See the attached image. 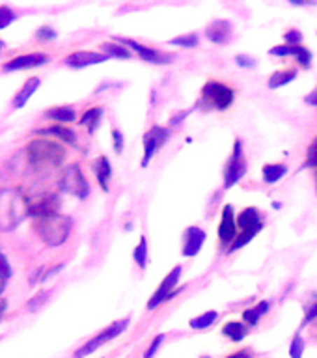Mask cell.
Masks as SVG:
<instances>
[{
    "label": "cell",
    "instance_id": "1",
    "mask_svg": "<svg viewBox=\"0 0 317 358\" xmlns=\"http://www.w3.org/2000/svg\"><path fill=\"white\" fill-rule=\"evenodd\" d=\"M28 164L38 170V172H49L55 170L66 159V150L64 145L49 138H34L30 140L24 148Z\"/></svg>",
    "mask_w": 317,
    "mask_h": 358
},
{
    "label": "cell",
    "instance_id": "2",
    "mask_svg": "<svg viewBox=\"0 0 317 358\" xmlns=\"http://www.w3.org/2000/svg\"><path fill=\"white\" fill-rule=\"evenodd\" d=\"M30 217V200L19 189H0V234L13 231Z\"/></svg>",
    "mask_w": 317,
    "mask_h": 358
},
{
    "label": "cell",
    "instance_id": "3",
    "mask_svg": "<svg viewBox=\"0 0 317 358\" xmlns=\"http://www.w3.org/2000/svg\"><path fill=\"white\" fill-rule=\"evenodd\" d=\"M73 220L67 215L55 213V215H47V217L34 218V231L38 237L43 241L47 246H60L64 245L71 234Z\"/></svg>",
    "mask_w": 317,
    "mask_h": 358
},
{
    "label": "cell",
    "instance_id": "4",
    "mask_svg": "<svg viewBox=\"0 0 317 358\" xmlns=\"http://www.w3.org/2000/svg\"><path fill=\"white\" fill-rule=\"evenodd\" d=\"M235 92L230 84L218 83V80H207L202 88L200 101H198V108H206V110H228L230 106L234 105Z\"/></svg>",
    "mask_w": 317,
    "mask_h": 358
},
{
    "label": "cell",
    "instance_id": "5",
    "mask_svg": "<svg viewBox=\"0 0 317 358\" xmlns=\"http://www.w3.org/2000/svg\"><path fill=\"white\" fill-rule=\"evenodd\" d=\"M237 228L241 229V234L237 235V239L234 241V245L228 248L230 254L248 245V243H251V241L254 239L260 231H262L263 229L262 213L258 211L256 207H246V209H243V211L239 213V217H237Z\"/></svg>",
    "mask_w": 317,
    "mask_h": 358
},
{
    "label": "cell",
    "instance_id": "6",
    "mask_svg": "<svg viewBox=\"0 0 317 358\" xmlns=\"http://www.w3.org/2000/svg\"><path fill=\"white\" fill-rule=\"evenodd\" d=\"M129 327V317L125 319H120V321H114L112 324H108L106 329H103L97 336H94L92 340H88L84 343L83 347H78L77 351H75V358H86L90 357L92 352H95L99 347H103L106 341L114 340L118 336L125 332V329Z\"/></svg>",
    "mask_w": 317,
    "mask_h": 358
},
{
    "label": "cell",
    "instance_id": "7",
    "mask_svg": "<svg viewBox=\"0 0 317 358\" xmlns=\"http://www.w3.org/2000/svg\"><path fill=\"white\" fill-rule=\"evenodd\" d=\"M181 271H183V267H181V265H176V267L167 274V278L162 280L161 285L157 287V291L150 296V301L146 304L148 310H155V308L161 306L162 302L172 301L174 296L183 291V287H178V282L179 278H181Z\"/></svg>",
    "mask_w": 317,
    "mask_h": 358
},
{
    "label": "cell",
    "instance_id": "8",
    "mask_svg": "<svg viewBox=\"0 0 317 358\" xmlns=\"http://www.w3.org/2000/svg\"><path fill=\"white\" fill-rule=\"evenodd\" d=\"M246 159L243 153V142L239 138L234 142V151L224 168V189H232L246 176Z\"/></svg>",
    "mask_w": 317,
    "mask_h": 358
},
{
    "label": "cell",
    "instance_id": "9",
    "mask_svg": "<svg viewBox=\"0 0 317 358\" xmlns=\"http://www.w3.org/2000/svg\"><path fill=\"white\" fill-rule=\"evenodd\" d=\"M60 189L67 194L75 196L78 200H86L90 194V185L84 178L83 170L78 164H69V166L64 170L60 179Z\"/></svg>",
    "mask_w": 317,
    "mask_h": 358
},
{
    "label": "cell",
    "instance_id": "10",
    "mask_svg": "<svg viewBox=\"0 0 317 358\" xmlns=\"http://www.w3.org/2000/svg\"><path fill=\"white\" fill-rule=\"evenodd\" d=\"M170 140V129L162 125H153L148 129L144 134V157H142V168H146L151 162V159L157 155V151Z\"/></svg>",
    "mask_w": 317,
    "mask_h": 358
},
{
    "label": "cell",
    "instance_id": "11",
    "mask_svg": "<svg viewBox=\"0 0 317 358\" xmlns=\"http://www.w3.org/2000/svg\"><path fill=\"white\" fill-rule=\"evenodd\" d=\"M118 43L125 45V47H131V49L136 52V55L142 58L148 64H153V66H167V64H172L176 60V55H170V52H161V50L151 49V47H146V45L134 41V39L127 38H116Z\"/></svg>",
    "mask_w": 317,
    "mask_h": 358
},
{
    "label": "cell",
    "instance_id": "12",
    "mask_svg": "<svg viewBox=\"0 0 317 358\" xmlns=\"http://www.w3.org/2000/svg\"><path fill=\"white\" fill-rule=\"evenodd\" d=\"M237 218H235L234 206H224L223 215H220V224H218V239L223 245H234L237 239Z\"/></svg>",
    "mask_w": 317,
    "mask_h": 358
},
{
    "label": "cell",
    "instance_id": "13",
    "mask_svg": "<svg viewBox=\"0 0 317 358\" xmlns=\"http://www.w3.org/2000/svg\"><path fill=\"white\" fill-rule=\"evenodd\" d=\"M50 56L45 55V52H30V55H21L11 58L10 62H6L2 69L6 73L8 71H21V69H34V67L45 66L49 64Z\"/></svg>",
    "mask_w": 317,
    "mask_h": 358
},
{
    "label": "cell",
    "instance_id": "14",
    "mask_svg": "<svg viewBox=\"0 0 317 358\" xmlns=\"http://www.w3.org/2000/svg\"><path fill=\"white\" fill-rule=\"evenodd\" d=\"M206 243V231L200 226H189L183 231V246H181V254L185 257H195L200 254L202 246Z\"/></svg>",
    "mask_w": 317,
    "mask_h": 358
},
{
    "label": "cell",
    "instance_id": "15",
    "mask_svg": "<svg viewBox=\"0 0 317 358\" xmlns=\"http://www.w3.org/2000/svg\"><path fill=\"white\" fill-rule=\"evenodd\" d=\"M108 60V56L103 52H95V50H77L66 58V66L73 67V69H83V67L95 66V64H103Z\"/></svg>",
    "mask_w": 317,
    "mask_h": 358
},
{
    "label": "cell",
    "instance_id": "16",
    "mask_svg": "<svg viewBox=\"0 0 317 358\" xmlns=\"http://www.w3.org/2000/svg\"><path fill=\"white\" fill-rule=\"evenodd\" d=\"M232 34H234V27L226 19H215L206 27V38L215 45L226 43L232 38Z\"/></svg>",
    "mask_w": 317,
    "mask_h": 358
},
{
    "label": "cell",
    "instance_id": "17",
    "mask_svg": "<svg viewBox=\"0 0 317 358\" xmlns=\"http://www.w3.org/2000/svg\"><path fill=\"white\" fill-rule=\"evenodd\" d=\"M58 209H60V198L56 194H45L39 200L30 201V217L34 218H41L47 217V215L60 213Z\"/></svg>",
    "mask_w": 317,
    "mask_h": 358
},
{
    "label": "cell",
    "instance_id": "18",
    "mask_svg": "<svg viewBox=\"0 0 317 358\" xmlns=\"http://www.w3.org/2000/svg\"><path fill=\"white\" fill-rule=\"evenodd\" d=\"M94 168V173H95V179H97V183L99 187L105 192H108V183H111V178H112V166H111V161H108V157L101 155L97 157L92 164Z\"/></svg>",
    "mask_w": 317,
    "mask_h": 358
},
{
    "label": "cell",
    "instance_id": "19",
    "mask_svg": "<svg viewBox=\"0 0 317 358\" xmlns=\"http://www.w3.org/2000/svg\"><path fill=\"white\" fill-rule=\"evenodd\" d=\"M39 84H41V80H39L38 77L28 78L27 83H24V86L17 92V95L13 97V101H11L13 108H22V106L27 105L28 99H30V97L36 94V90L39 88Z\"/></svg>",
    "mask_w": 317,
    "mask_h": 358
},
{
    "label": "cell",
    "instance_id": "20",
    "mask_svg": "<svg viewBox=\"0 0 317 358\" xmlns=\"http://www.w3.org/2000/svg\"><path fill=\"white\" fill-rule=\"evenodd\" d=\"M45 117H49L56 123H71L77 120V112L73 106L62 105V106H52L49 110H45Z\"/></svg>",
    "mask_w": 317,
    "mask_h": 358
},
{
    "label": "cell",
    "instance_id": "21",
    "mask_svg": "<svg viewBox=\"0 0 317 358\" xmlns=\"http://www.w3.org/2000/svg\"><path fill=\"white\" fill-rule=\"evenodd\" d=\"M269 310H271V302L260 301L256 306L248 308V310L243 312V321H245V324H248V327H256V324L260 323V319H262Z\"/></svg>",
    "mask_w": 317,
    "mask_h": 358
},
{
    "label": "cell",
    "instance_id": "22",
    "mask_svg": "<svg viewBox=\"0 0 317 358\" xmlns=\"http://www.w3.org/2000/svg\"><path fill=\"white\" fill-rule=\"evenodd\" d=\"M223 334L226 336V338H230L234 343H239V341H243L246 338L248 329H246V324L241 323V321H230V323H226L223 327Z\"/></svg>",
    "mask_w": 317,
    "mask_h": 358
},
{
    "label": "cell",
    "instance_id": "23",
    "mask_svg": "<svg viewBox=\"0 0 317 358\" xmlns=\"http://www.w3.org/2000/svg\"><path fill=\"white\" fill-rule=\"evenodd\" d=\"M101 117H103V108L101 106H92L88 110L84 112L83 117H80V125L88 129L90 134H94L97 131L101 123Z\"/></svg>",
    "mask_w": 317,
    "mask_h": 358
},
{
    "label": "cell",
    "instance_id": "24",
    "mask_svg": "<svg viewBox=\"0 0 317 358\" xmlns=\"http://www.w3.org/2000/svg\"><path fill=\"white\" fill-rule=\"evenodd\" d=\"M286 173H288V166L286 164H279V162H273V164H265L262 168V176L263 181L269 185L279 183L280 179L284 178Z\"/></svg>",
    "mask_w": 317,
    "mask_h": 358
},
{
    "label": "cell",
    "instance_id": "25",
    "mask_svg": "<svg viewBox=\"0 0 317 358\" xmlns=\"http://www.w3.org/2000/svg\"><path fill=\"white\" fill-rule=\"evenodd\" d=\"M38 134H50V136H56V138L64 140V142H67V144L71 145L77 142V134H75V131L64 127V125H50V127L38 131Z\"/></svg>",
    "mask_w": 317,
    "mask_h": 358
},
{
    "label": "cell",
    "instance_id": "26",
    "mask_svg": "<svg viewBox=\"0 0 317 358\" xmlns=\"http://www.w3.org/2000/svg\"><path fill=\"white\" fill-rule=\"evenodd\" d=\"M297 78V69H282V71L273 73L267 80V86L271 90L282 88L286 84H290L291 80H295Z\"/></svg>",
    "mask_w": 317,
    "mask_h": 358
},
{
    "label": "cell",
    "instance_id": "27",
    "mask_svg": "<svg viewBox=\"0 0 317 358\" xmlns=\"http://www.w3.org/2000/svg\"><path fill=\"white\" fill-rule=\"evenodd\" d=\"M101 50H103V55L108 56V58H123V60H129V58H131V52H129V49L122 43L105 41V43H101Z\"/></svg>",
    "mask_w": 317,
    "mask_h": 358
},
{
    "label": "cell",
    "instance_id": "28",
    "mask_svg": "<svg viewBox=\"0 0 317 358\" xmlns=\"http://www.w3.org/2000/svg\"><path fill=\"white\" fill-rule=\"evenodd\" d=\"M218 319V312H215V310H209V312L202 313V315H198V317H192L189 321L190 329L195 330H206L209 329L215 321Z\"/></svg>",
    "mask_w": 317,
    "mask_h": 358
},
{
    "label": "cell",
    "instance_id": "29",
    "mask_svg": "<svg viewBox=\"0 0 317 358\" xmlns=\"http://www.w3.org/2000/svg\"><path fill=\"white\" fill-rule=\"evenodd\" d=\"M133 257L140 268L148 267V257H150V254H148V239H146V235H142L139 245L134 246Z\"/></svg>",
    "mask_w": 317,
    "mask_h": 358
},
{
    "label": "cell",
    "instance_id": "30",
    "mask_svg": "<svg viewBox=\"0 0 317 358\" xmlns=\"http://www.w3.org/2000/svg\"><path fill=\"white\" fill-rule=\"evenodd\" d=\"M198 41H200L198 34L190 32L183 34V36H178V38H172L168 41V45H176V47H183V49H195Z\"/></svg>",
    "mask_w": 317,
    "mask_h": 358
},
{
    "label": "cell",
    "instance_id": "31",
    "mask_svg": "<svg viewBox=\"0 0 317 358\" xmlns=\"http://www.w3.org/2000/svg\"><path fill=\"white\" fill-rule=\"evenodd\" d=\"M10 278H11L10 262H8L4 254L0 252V295H2V291L6 289V284H8V280Z\"/></svg>",
    "mask_w": 317,
    "mask_h": 358
},
{
    "label": "cell",
    "instance_id": "32",
    "mask_svg": "<svg viewBox=\"0 0 317 358\" xmlns=\"http://www.w3.org/2000/svg\"><path fill=\"white\" fill-rule=\"evenodd\" d=\"M304 168L316 170L317 172V136L310 142L307 150V159H304Z\"/></svg>",
    "mask_w": 317,
    "mask_h": 358
},
{
    "label": "cell",
    "instance_id": "33",
    "mask_svg": "<svg viewBox=\"0 0 317 358\" xmlns=\"http://www.w3.org/2000/svg\"><path fill=\"white\" fill-rule=\"evenodd\" d=\"M297 64L302 67V69H310L312 67V60H314V56H312V50L307 49L304 45H301L299 47V52H297Z\"/></svg>",
    "mask_w": 317,
    "mask_h": 358
},
{
    "label": "cell",
    "instance_id": "34",
    "mask_svg": "<svg viewBox=\"0 0 317 358\" xmlns=\"http://www.w3.org/2000/svg\"><path fill=\"white\" fill-rule=\"evenodd\" d=\"M304 355V340H302L301 332H297L293 336V340H291V345H290V357L291 358H302Z\"/></svg>",
    "mask_w": 317,
    "mask_h": 358
},
{
    "label": "cell",
    "instance_id": "35",
    "mask_svg": "<svg viewBox=\"0 0 317 358\" xmlns=\"http://www.w3.org/2000/svg\"><path fill=\"white\" fill-rule=\"evenodd\" d=\"M299 47L301 45H279V47H273V49L269 50V55L273 56H282V58H286V56H297V52H299Z\"/></svg>",
    "mask_w": 317,
    "mask_h": 358
},
{
    "label": "cell",
    "instance_id": "36",
    "mask_svg": "<svg viewBox=\"0 0 317 358\" xmlns=\"http://www.w3.org/2000/svg\"><path fill=\"white\" fill-rule=\"evenodd\" d=\"M15 19V11L11 10L10 6H0V30H4L6 27H10Z\"/></svg>",
    "mask_w": 317,
    "mask_h": 358
},
{
    "label": "cell",
    "instance_id": "37",
    "mask_svg": "<svg viewBox=\"0 0 317 358\" xmlns=\"http://www.w3.org/2000/svg\"><path fill=\"white\" fill-rule=\"evenodd\" d=\"M314 321H317V301L312 302V304L307 308V312H304V319H302L301 327H299V332H301L302 329H307L308 324H312Z\"/></svg>",
    "mask_w": 317,
    "mask_h": 358
},
{
    "label": "cell",
    "instance_id": "38",
    "mask_svg": "<svg viewBox=\"0 0 317 358\" xmlns=\"http://www.w3.org/2000/svg\"><path fill=\"white\" fill-rule=\"evenodd\" d=\"M284 41L286 45H301L302 43V34L301 30H297V28H290L288 32L284 34Z\"/></svg>",
    "mask_w": 317,
    "mask_h": 358
},
{
    "label": "cell",
    "instance_id": "39",
    "mask_svg": "<svg viewBox=\"0 0 317 358\" xmlns=\"http://www.w3.org/2000/svg\"><path fill=\"white\" fill-rule=\"evenodd\" d=\"M47 296H49V291H39L38 295L34 296L32 301L28 302V310H30V312H36L38 308L43 306L45 301H47Z\"/></svg>",
    "mask_w": 317,
    "mask_h": 358
},
{
    "label": "cell",
    "instance_id": "40",
    "mask_svg": "<svg viewBox=\"0 0 317 358\" xmlns=\"http://www.w3.org/2000/svg\"><path fill=\"white\" fill-rule=\"evenodd\" d=\"M56 30L55 28L50 27H39L38 32H36V38L39 39V41H50V39H56Z\"/></svg>",
    "mask_w": 317,
    "mask_h": 358
},
{
    "label": "cell",
    "instance_id": "41",
    "mask_svg": "<svg viewBox=\"0 0 317 358\" xmlns=\"http://www.w3.org/2000/svg\"><path fill=\"white\" fill-rule=\"evenodd\" d=\"M162 341H164V334H157L155 338H153V341H151V345L148 347V351L144 352V358H153V357H155L157 349L161 347Z\"/></svg>",
    "mask_w": 317,
    "mask_h": 358
},
{
    "label": "cell",
    "instance_id": "42",
    "mask_svg": "<svg viewBox=\"0 0 317 358\" xmlns=\"http://www.w3.org/2000/svg\"><path fill=\"white\" fill-rule=\"evenodd\" d=\"M235 64L241 67H248V69H251V67L258 66V60H254V58L248 55H237L235 56Z\"/></svg>",
    "mask_w": 317,
    "mask_h": 358
},
{
    "label": "cell",
    "instance_id": "43",
    "mask_svg": "<svg viewBox=\"0 0 317 358\" xmlns=\"http://www.w3.org/2000/svg\"><path fill=\"white\" fill-rule=\"evenodd\" d=\"M112 142H114V151L122 153L123 151V134L118 129H112Z\"/></svg>",
    "mask_w": 317,
    "mask_h": 358
},
{
    "label": "cell",
    "instance_id": "44",
    "mask_svg": "<svg viewBox=\"0 0 317 358\" xmlns=\"http://www.w3.org/2000/svg\"><path fill=\"white\" fill-rule=\"evenodd\" d=\"M304 101H307V105H312L317 108V88L314 90V92H310V94L304 97Z\"/></svg>",
    "mask_w": 317,
    "mask_h": 358
},
{
    "label": "cell",
    "instance_id": "45",
    "mask_svg": "<svg viewBox=\"0 0 317 358\" xmlns=\"http://www.w3.org/2000/svg\"><path fill=\"white\" fill-rule=\"evenodd\" d=\"M228 358H252V352L248 351V349H243V351L235 352V355H232V357Z\"/></svg>",
    "mask_w": 317,
    "mask_h": 358
},
{
    "label": "cell",
    "instance_id": "46",
    "mask_svg": "<svg viewBox=\"0 0 317 358\" xmlns=\"http://www.w3.org/2000/svg\"><path fill=\"white\" fill-rule=\"evenodd\" d=\"M6 306H8V302H6V301H0V319H2V315H4Z\"/></svg>",
    "mask_w": 317,
    "mask_h": 358
},
{
    "label": "cell",
    "instance_id": "47",
    "mask_svg": "<svg viewBox=\"0 0 317 358\" xmlns=\"http://www.w3.org/2000/svg\"><path fill=\"white\" fill-rule=\"evenodd\" d=\"M4 49V41H0V50Z\"/></svg>",
    "mask_w": 317,
    "mask_h": 358
},
{
    "label": "cell",
    "instance_id": "48",
    "mask_svg": "<svg viewBox=\"0 0 317 358\" xmlns=\"http://www.w3.org/2000/svg\"><path fill=\"white\" fill-rule=\"evenodd\" d=\"M316 190H317V172H316Z\"/></svg>",
    "mask_w": 317,
    "mask_h": 358
},
{
    "label": "cell",
    "instance_id": "49",
    "mask_svg": "<svg viewBox=\"0 0 317 358\" xmlns=\"http://www.w3.org/2000/svg\"><path fill=\"white\" fill-rule=\"evenodd\" d=\"M202 358H209V357H202Z\"/></svg>",
    "mask_w": 317,
    "mask_h": 358
}]
</instances>
